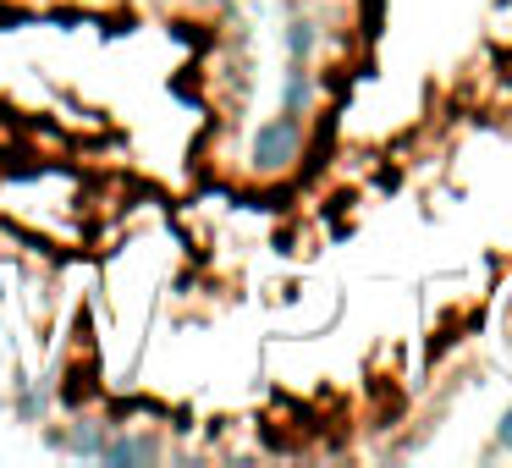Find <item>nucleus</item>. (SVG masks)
I'll return each instance as SVG.
<instances>
[{
	"label": "nucleus",
	"mask_w": 512,
	"mask_h": 468,
	"mask_svg": "<svg viewBox=\"0 0 512 468\" xmlns=\"http://www.w3.org/2000/svg\"><path fill=\"white\" fill-rule=\"evenodd\" d=\"M303 138H309V122H303V116H292V111L270 116L254 133V144H248V171H254L259 182L292 177L298 160H303Z\"/></svg>",
	"instance_id": "1"
},
{
	"label": "nucleus",
	"mask_w": 512,
	"mask_h": 468,
	"mask_svg": "<svg viewBox=\"0 0 512 468\" xmlns=\"http://www.w3.org/2000/svg\"><path fill=\"white\" fill-rule=\"evenodd\" d=\"M105 441H111V424L105 419H72L67 430H50V446L67 457H100Z\"/></svg>",
	"instance_id": "2"
},
{
	"label": "nucleus",
	"mask_w": 512,
	"mask_h": 468,
	"mask_svg": "<svg viewBox=\"0 0 512 468\" xmlns=\"http://www.w3.org/2000/svg\"><path fill=\"white\" fill-rule=\"evenodd\" d=\"M155 457H160V441H155V435H116V430H111V441L100 446V457H94V463L122 468V463H155Z\"/></svg>",
	"instance_id": "3"
},
{
	"label": "nucleus",
	"mask_w": 512,
	"mask_h": 468,
	"mask_svg": "<svg viewBox=\"0 0 512 468\" xmlns=\"http://www.w3.org/2000/svg\"><path fill=\"white\" fill-rule=\"evenodd\" d=\"M166 6H182V0H166Z\"/></svg>",
	"instance_id": "4"
}]
</instances>
